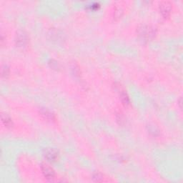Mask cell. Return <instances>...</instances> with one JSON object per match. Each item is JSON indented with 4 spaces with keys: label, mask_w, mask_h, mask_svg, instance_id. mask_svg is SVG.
Segmentation results:
<instances>
[{
    "label": "cell",
    "mask_w": 183,
    "mask_h": 183,
    "mask_svg": "<svg viewBox=\"0 0 183 183\" xmlns=\"http://www.w3.org/2000/svg\"><path fill=\"white\" fill-rule=\"evenodd\" d=\"M138 34L142 40L144 41H149L154 37L155 30L150 26L143 25L138 29Z\"/></svg>",
    "instance_id": "1"
},
{
    "label": "cell",
    "mask_w": 183,
    "mask_h": 183,
    "mask_svg": "<svg viewBox=\"0 0 183 183\" xmlns=\"http://www.w3.org/2000/svg\"><path fill=\"white\" fill-rule=\"evenodd\" d=\"M15 42L17 47L19 48H25L27 47L29 43V37H28L27 34L25 31L19 30L16 34Z\"/></svg>",
    "instance_id": "2"
},
{
    "label": "cell",
    "mask_w": 183,
    "mask_h": 183,
    "mask_svg": "<svg viewBox=\"0 0 183 183\" xmlns=\"http://www.w3.org/2000/svg\"><path fill=\"white\" fill-rule=\"evenodd\" d=\"M172 4L169 2H162L160 4V12L164 18H167L171 14Z\"/></svg>",
    "instance_id": "3"
},
{
    "label": "cell",
    "mask_w": 183,
    "mask_h": 183,
    "mask_svg": "<svg viewBox=\"0 0 183 183\" xmlns=\"http://www.w3.org/2000/svg\"><path fill=\"white\" fill-rule=\"evenodd\" d=\"M44 156L48 161L54 162L58 160L59 153L53 148H47V149L45 150Z\"/></svg>",
    "instance_id": "4"
},
{
    "label": "cell",
    "mask_w": 183,
    "mask_h": 183,
    "mask_svg": "<svg viewBox=\"0 0 183 183\" xmlns=\"http://www.w3.org/2000/svg\"><path fill=\"white\" fill-rule=\"evenodd\" d=\"M41 169H42V173L46 179L49 180L54 179V176H55V173H54V169L49 165L45 164V163H42V165H41Z\"/></svg>",
    "instance_id": "5"
},
{
    "label": "cell",
    "mask_w": 183,
    "mask_h": 183,
    "mask_svg": "<svg viewBox=\"0 0 183 183\" xmlns=\"http://www.w3.org/2000/svg\"><path fill=\"white\" fill-rule=\"evenodd\" d=\"M2 121L4 125L7 128H11L13 126V122L8 115L6 113H2L1 115Z\"/></svg>",
    "instance_id": "6"
},
{
    "label": "cell",
    "mask_w": 183,
    "mask_h": 183,
    "mask_svg": "<svg viewBox=\"0 0 183 183\" xmlns=\"http://www.w3.org/2000/svg\"><path fill=\"white\" fill-rule=\"evenodd\" d=\"M41 114H42V117H44L45 119H47L48 121H54L55 120V117L54 115L52 114V113L49 111L47 109H43V110H41Z\"/></svg>",
    "instance_id": "7"
},
{
    "label": "cell",
    "mask_w": 183,
    "mask_h": 183,
    "mask_svg": "<svg viewBox=\"0 0 183 183\" xmlns=\"http://www.w3.org/2000/svg\"><path fill=\"white\" fill-rule=\"evenodd\" d=\"M120 99H121V101H122V102H123L124 106L127 107L128 105H130V101L129 96H128L127 92H125V91H121Z\"/></svg>",
    "instance_id": "8"
},
{
    "label": "cell",
    "mask_w": 183,
    "mask_h": 183,
    "mask_svg": "<svg viewBox=\"0 0 183 183\" xmlns=\"http://www.w3.org/2000/svg\"><path fill=\"white\" fill-rule=\"evenodd\" d=\"M116 119L117 123H118L119 125L123 126L125 124V117L122 111H118V112H116Z\"/></svg>",
    "instance_id": "9"
},
{
    "label": "cell",
    "mask_w": 183,
    "mask_h": 183,
    "mask_svg": "<svg viewBox=\"0 0 183 183\" xmlns=\"http://www.w3.org/2000/svg\"><path fill=\"white\" fill-rule=\"evenodd\" d=\"M123 10L121 7H117L115 10V12H114V18L115 19H119V18H121V17L123 16Z\"/></svg>",
    "instance_id": "10"
},
{
    "label": "cell",
    "mask_w": 183,
    "mask_h": 183,
    "mask_svg": "<svg viewBox=\"0 0 183 183\" xmlns=\"http://www.w3.org/2000/svg\"><path fill=\"white\" fill-rule=\"evenodd\" d=\"M2 76L3 77H7L10 75V68L7 65H2L1 69Z\"/></svg>",
    "instance_id": "11"
},
{
    "label": "cell",
    "mask_w": 183,
    "mask_h": 183,
    "mask_svg": "<svg viewBox=\"0 0 183 183\" xmlns=\"http://www.w3.org/2000/svg\"><path fill=\"white\" fill-rule=\"evenodd\" d=\"M93 179L95 180V181H96V182H102V181H103L104 178L101 173L97 172V173H95L93 175Z\"/></svg>",
    "instance_id": "12"
},
{
    "label": "cell",
    "mask_w": 183,
    "mask_h": 183,
    "mask_svg": "<svg viewBox=\"0 0 183 183\" xmlns=\"http://www.w3.org/2000/svg\"><path fill=\"white\" fill-rule=\"evenodd\" d=\"M149 132L150 133L153 134V135H156V134H159V130L154 127V126L150 125L149 126Z\"/></svg>",
    "instance_id": "13"
}]
</instances>
